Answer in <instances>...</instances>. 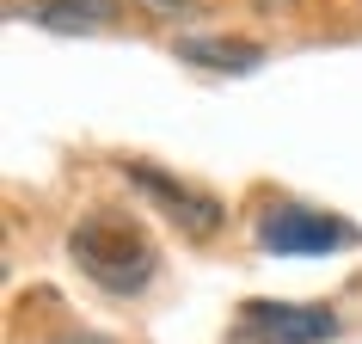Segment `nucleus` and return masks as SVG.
<instances>
[{"label":"nucleus","instance_id":"obj_6","mask_svg":"<svg viewBox=\"0 0 362 344\" xmlns=\"http://www.w3.org/2000/svg\"><path fill=\"white\" fill-rule=\"evenodd\" d=\"M6 13L43 31H105L123 19V0H6Z\"/></svg>","mask_w":362,"mask_h":344},{"label":"nucleus","instance_id":"obj_3","mask_svg":"<svg viewBox=\"0 0 362 344\" xmlns=\"http://www.w3.org/2000/svg\"><path fill=\"white\" fill-rule=\"evenodd\" d=\"M123 178H129L185 240H209V234H221V222H228V210H221L215 191H203V185L178 178V172H166V166H153V160H123Z\"/></svg>","mask_w":362,"mask_h":344},{"label":"nucleus","instance_id":"obj_7","mask_svg":"<svg viewBox=\"0 0 362 344\" xmlns=\"http://www.w3.org/2000/svg\"><path fill=\"white\" fill-rule=\"evenodd\" d=\"M49 344H117V338H105V332H80V326H74V332H56Z\"/></svg>","mask_w":362,"mask_h":344},{"label":"nucleus","instance_id":"obj_4","mask_svg":"<svg viewBox=\"0 0 362 344\" xmlns=\"http://www.w3.org/2000/svg\"><path fill=\"white\" fill-rule=\"evenodd\" d=\"M240 332L252 344H332L344 320L325 302H240Z\"/></svg>","mask_w":362,"mask_h":344},{"label":"nucleus","instance_id":"obj_5","mask_svg":"<svg viewBox=\"0 0 362 344\" xmlns=\"http://www.w3.org/2000/svg\"><path fill=\"white\" fill-rule=\"evenodd\" d=\"M172 56L203 68V74H252V68H264V43L258 38H228V31H191V38L172 43Z\"/></svg>","mask_w":362,"mask_h":344},{"label":"nucleus","instance_id":"obj_1","mask_svg":"<svg viewBox=\"0 0 362 344\" xmlns=\"http://www.w3.org/2000/svg\"><path fill=\"white\" fill-rule=\"evenodd\" d=\"M68 258L74 270L86 277L93 289L105 295H141L153 283V270H160V246L148 240V228L123 210H86L68 228Z\"/></svg>","mask_w":362,"mask_h":344},{"label":"nucleus","instance_id":"obj_9","mask_svg":"<svg viewBox=\"0 0 362 344\" xmlns=\"http://www.w3.org/2000/svg\"><path fill=\"white\" fill-rule=\"evenodd\" d=\"M252 6H258V13H288L295 0H252Z\"/></svg>","mask_w":362,"mask_h":344},{"label":"nucleus","instance_id":"obj_8","mask_svg":"<svg viewBox=\"0 0 362 344\" xmlns=\"http://www.w3.org/2000/svg\"><path fill=\"white\" fill-rule=\"evenodd\" d=\"M141 6H153V13H166V19H172V13H191L197 0H141Z\"/></svg>","mask_w":362,"mask_h":344},{"label":"nucleus","instance_id":"obj_2","mask_svg":"<svg viewBox=\"0 0 362 344\" xmlns=\"http://www.w3.org/2000/svg\"><path fill=\"white\" fill-rule=\"evenodd\" d=\"M252 240L276 258H325V252H350L362 246V228L350 215L313 210V203H264L258 222H252Z\"/></svg>","mask_w":362,"mask_h":344}]
</instances>
